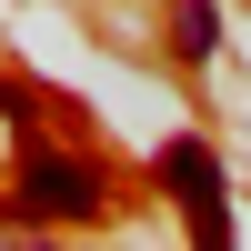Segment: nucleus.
<instances>
[{"label": "nucleus", "mask_w": 251, "mask_h": 251, "mask_svg": "<svg viewBox=\"0 0 251 251\" xmlns=\"http://www.w3.org/2000/svg\"><path fill=\"white\" fill-rule=\"evenodd\" d=\"M161 181L181 191L201 251H231V201H221V171H211V151H201V141H171V151H161Z\"/></svg>", "instance_id": "obj_2"}, {"label": "nucleus", "mask_w": 251, "mask_h": 251, "mask_svg": "<svg viewBox=\"0 0 251 251\" xmlns=\"http://www.w3.org/2000/svg\"><path fill=\"white\" fill-rule=\"evenodd\" d=\"M100 201H111L100 161H71V151H30L20 161V211H40V221H100Z\"/></svg>", "instance_id": "obj_1"}, {"label": "nucleus", "mask_w": 251, "mask_h": 251, "mask_svg": "<svg viewBox=\"0 0 251 251\" xmlns=\"http://www.w3.org/2000/svg\"><path fill=\"white\" fill-rule=\"evenodd\" d=\"M221 50V10L211 0H181V60H211Z\"/></svg>", "instance_id": "obj_3"}]
</instances>
